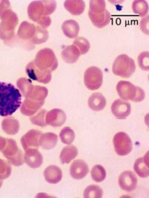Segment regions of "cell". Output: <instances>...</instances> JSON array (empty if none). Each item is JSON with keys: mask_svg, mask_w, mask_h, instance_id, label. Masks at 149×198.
<instances>
[{"mask_svg": "<svg viewBox=\"0 0 149 198\" xmlns=\"http://www.w3.org/2000/svg\"><path fill=\"white\" fill-rule=\"evenodd\" d=\"M22 96L12 84L0 82V116H10L20 107Z\"/></svg>", "mask_w": 149, "mask_h": 198, "instance_id": "1", "label": "cell"}, {"mask_svg": "<svg viewBox=\"0 0 149 198\" xmlns=\"http://www.w3.org/2000/svg\"><path fill=\"white\" fill-rule=\"evenodd\" d=\"M24 160L27 164L33 168L39 167L43 162L42 154L35 149H31L27 152L25 155Z\"/></svg>", "mask_w": 149, "mask_h": 198, "instance_id": "13", "label": "cell"}, {"mask_svg": "<svg viewBox=\"0 0 149 198\" xmlns=\"http://www.w3.org/2000/svg\"><path fill=\"white\" fill-rule=\"evenodd\" d=\"M118 183L123 190L127 192L131 191L134 189L136 186L137 177L132 172L125 171L120 176Z\"/></svg>", "mask_w": 149, "mask_h": 198, "instance_id": "9", "label": "cell"}, {"mask_svg": "<svg viewBox=\"0 0 149 198\" xmlns=\"http://www.w3.org/2000/svg\"><path fill=\"white\" fill-rule=\"evenodd\" d=\"M131 110L129 102L120 99L115 100L111 106L112 112L117 119H126L130 114Z\"/></svg>", "mask_w": 149, "mask_h": 198, "instance_id": "8", "label": "cell"}, {"mask_svg": "<svg viewBox=\"0 0 149 198\" xmlns=\"http://www.w3.org/2000/svg\"><path fill=\"white\" fill-rule=\"evenodd\" d=\"M106 101L105 97L100 93H93L89 98L88 104L90 108L95 111L102 109L105 106Z\"/></svg>", "mask_w": 149, "mask_h": 198, "instance_id": "16", "label": "cell"}, {"mask_svg": "<svg viewBox=\"0 0 149 198\" xmlns=\"http://www.w3.org/2000/svg\"><path fill=\"white\" fill-rule=\"evenodd\" d=\"M35 62L37 66L41 68H54L57 65L54 53L50 49L45 48L38 53Z\"/></svg>", "mask_w": 149, "mask_h": 198, "instance_id": "7", "label": "cell"}, {"mask_svg": "<svg viewBox=\"0 0 149 198\" xmlns=\"http://www.w3.org/2000/svg\"><path fill=\"white\" fill-rule=\"evenodd\" d=\"M36 31L35 26L27 22H23L18 30V35L22 39H28L34 36Z\"/></svg>", "mask_w": 149, "mask_h": 198, "instance_id": "22", "label": "cell"}, {"mask_svg": "<svg viewBox=\"0 0 149 198\" xmlns=\"http://www.w3.org/2000/svg\"><path fill=\"white\" fill-rule=\"evenodd\" d=\"M91 173L93 179L97 182H100L103 181L106 176V172L105 169L100 165L95 166L92 169Z\"/></svg>", "mask_w": 149, "mask_h": 198, "instance_id": "26", "label": "cell"}, {"mask_svg": "<svg viewBox=\"0 0 149 198\" xmlns=\"http://www.w3.org/2000/svg\"><path fill=\"white\" fill-rule=\"evenodd\" d=\"M36 31L33 39L34 43L39 44L44 43L47 40L48 33L47 30L41 27L37 26Z\"/></svg>", "mask_w": 149, "mask_h": 198, "instance_id": "27", "label": "cell"}, {"mask_svg": "<svg viewBox=\"0 0 149 198\" xmlns=\"http://www.w3.org/2000/svg\"><path fill=\"white\" fill-rule=\"evenodd\" d=\"M64 6L66 10L74 15L82 13L85 8V3L82 0H66Z\"/></svg>", "mask_w": 149, "mask_h": 198, "instance_id": "19", "label": "cell"}, {"mask_svg": "<svg viewBox=\"0 0 149 198\" xmlns=\"http://www.w3.org/2000/svg\"><path fill=\"white\" fill-rule=\"evenodd\" d=\"M57 140L58 137L56 135L51 132H47L41 136L40 145L43 149L49 150L55 147Z\"/></svg>", "mask_w": 149, "mask_h": 198, "instance_id": "20", "label": "cell"}, {"mask_svg": "<svg viewBox=\"0 0 149 198\" xmlns=\"http://www.w3.org/2000/svg\"><path fill=\"white\" fill-rule=\"evenodd\" d=\"M88 172V168L86 163L83 160H77L71 164L70 172L72 178L80 179L84 177Z\"/></svg>", "mask_w": 149, "mask_h": 198, "instance_id": "12", "label": "cell"}, {"mask_svg": "<svg viewBox=\"0 0 149 198\" xmlns=\"http://www.w3.org/2000/svg\"><path fill=\"white\" fill-rule=\"evenodd\" d=\"M134 169L139 176L143 178L148 176L149 174L148 152L143 157L139 158L136 160Z\"/></svg>", "mask_w": 149, "mask_h": 198, "instance_id": "14", "label": "cell"}, {"mask_svg": "<svg viewBox=\"0 0 149 198\" xmlns=\"http://www.w3.org/2000/svg\"><path fill=\"white\" fill-rule=\"evenodd\" d=\"M29 18L38 22L45 16V8L43 1H35L31 2L28 8Z\"/></svg>", "mask_w": 149, "mask_h": 198, "instance_id": "11", "label": "cell"}, {"mask_svg": "<svg viewBox=\"0 0 149 198\" xmlns=\"http://www.w3.org/2000/svg\"><path fill=\"white\" fill-rule=\"evenodd\" d=\"M80 54V52L78 47L73 44L67 46L63 50L62 56L66 62L73 63L77 60Z\"/></svg>", "mask_w": 149, "mask_h": 198, "instance_id": "18", "label": "cell"}, {"mask_svg": "<svg viewBox=\"0 0 149 198\" xmlns=\"http://www.w3.org/2000/svg\"><path fill=\"white\" fill-rule=\"evenodd\" d=\"M132 8L135 13L139 14L141 16L145 15L148 12V5L144 0H136L133 3Z\"/></svg>", "mask_w": 149, "mask_h": 198, "instance_id": "24", "label": "cell"}, {"mask_svg": "<svg viewBox=\"0 0 149 198\" xmlns=\"http://www.w3.org/2000/svg\"><path fill=\"white\" fill-rule=\"evenodd\" d=\"M51 22L50 18L47 16L43 17L38 23L40 25L41 27L44 29L50 25Z\"/></svg>", "mask_w": 149, "mask_h": 198, "instance_id": "34", "label": "cell"}, {"mask_svg": "<svg viewBox=\"0 0 149 198\" xmlns=\"http://www.w3.org/2000/svg\"><path fill=\"white\" fill-rule=\"evenodd\" d=\"M59 136L61 141L63 143L70 144L74 141L75 135L74 132L72 129L69 127H66L61 130Z\"/></svg>", "mask_w": 149, "mask_h": 198, "instance_id": "23", "label": "cell"}, {"mask_svg": "<svg viewBox=\"0 0 149 198\" xmlns=\"http://www.w3.org/2000/svg\"><path fill=\"white\" fill-rule=\"evenodd\" d=\"M66 119L65 113L59 109H54L49 111L46 114L45 121L47 124L55 127L62 125Z\"/></svg>", "mask_w": 149, "mask_h": 198, "instance_id": "10", "label": "cell"}, {"mask_svg": "<svg viewBox=\"0 0 149 198\" xmlns=\"http://www.w3.org/2000/svg\"><path fill=\"white\" fill-rule=\"evenodd\" d=\"M148 17V16L147 17H146L142 19L141 20L140 23L141 29L143 32L146 34H148L147 31L148 32V29H147V24H148L149 22H147L148 20H148H147Z\"/></svg>", "mask_w": 149, "mask_h": 198, "instance_id": "35", "label": "cell"}, {"mask_svg": "<svg viewBox=\"0 0 149 198\" xmlns=\"http://www.w3.org/2000/svg\"><path fill=\"white\" fill-rule=\"evenodd\" d=\"M138 63L139 66L144 70H149V53L148 52H144L139 55Z\"/></svg>", "mask_w": 149, "mask_h": 198, "instance_id": "31", "label": "cell"}, {"mask_svg": "<svg viewBox=\"0 0 149 198\" xmlns=\"http://www.w3.org/2000/svg\"><path fill=\"white\" fill-rule=\"evenodd\" d=\"M84 81L86 86L89 89L94 90L99 89L102 83V70L97 67H90L85 72Z\"/></svg>", "mask_w": 149, "mask_h": 198, "instance_id": "5", "label": "cell"}, {"mask_svg": "<svg viewBox=\"0 0 149 198\" xmlns=\"http://www.w3.org/2000/svg\"><path fill=\"white\" fill-rule=\"evenodd\" d=\"M11 172V167L6 161L0 158V179L8 178Z\"/></svg>", "mask_w": 149, "mask_h": 198, "instance_id": "29", "label": "cell"}, {"mask_svg": "<svg viewBox=\"0 0 149 198\" xmlns=\"http://www.w3.org/2000/svg\"><path fill=\"white\" fill-rule=\"evenodd\" d=\"M62 29L64 34L67 37L74 38L78 35L79 27L78 23L73 20L65 21L62 26Z\"/></svg>", "mask_w": 149, "mask_h": 198, "instance_id": "17", "label": "cell"}, {"mask_svg": "<svg viewBox=\"0 0 149 198\" xmlns=\"http://www.w3.org/2000/svg\"><path fill=\"white\" fill-rule=\"evenodd\" d=\"M136 65L134 61L125 54L118 56L115 59L112 71L116 75L124 78L130 77L134 72Z\"/></svg>", "mask_w": 149, "mask_h": 198, "instance_id": "4", "label": "cell"}, {"mask_svg": "<svg viewBox=\"0 0 149 198\" xmlns=\"http://www.w3.org/2000/svg\"><path fill=\"white\" fill-rule=\"evenodd\" d=\"M45 112L43 110L38 113L35 118V123L36 125L40 126H44L47 125L44 119Z\"/></svg>", "mask_w": 149, "mask_h": 198, "instance_id": "33", "label": "cell"}, {"mask_svg": "<svg viewBox=\"0 0 149 198\" xmlns=\"http://www.w3.org/2000/svg\"><path fill=\"white\" fill-rule=\"evenodd\" d=\"M102 195V189L99 186L95 185L88 186L84 192V198H101Z\"/></svg>", "mask_w": 149, "mask_h": 198, "instance_id": "25", "label": "cell"}, {"mask_svg": "<svg viewBox=\"0 0 149 198\" xmlns=\"http://www.w3.org/2000/svg\"><path fill=\"white\" fill-rule=\"evenodd\" d=\"M73 44L78 47L81 54L86 53L89 50L90 47L88 41L86 38L82 37L77 38L74 40Z\"/></svg>", "mask_w": 149, "mask_h": 198, "instance_id": "28", "label": "cell"}, {"mask_svg": "<svg viewBox=\"0 0 149 198\" xmlns=\"http://www.w3.org/2000/svg\"><path fill=\"white\" fill-rule=\"evenodd\" d=\"M43 1L45 6V16H47L55 11L56 7V3L54 0Z\"/></svg>", "mask_w": 149, "mask_h": 198, "instance_id": "32", "label": "cell"}, {"mask_svg": "<svg viewBox=\"0 0 149 198\" xmlns=\"http://www.w3.org/2000/svg\"><path fill=\"white\" fill-rule=\"evenodd\" d=\"M42 135L41 131L34 130L31 132L28 135V144L30 146L38 148L40 145V139Z\"/></svg>", "mask_w": 149, "mask_h": 198, "instance_id": "30", "label": "cell"}, {"mask_svg": "<svg viewBox=\"0 0 149 198\" xmlns=\"http://www.w3.org/2000/svg\"><path fill=\"white\" fill-rule=\"evenodd\" d=\"M2 181L0 179V188L2 185Z\"/></svg>", "mask_w": 149, "mask_h": 198, "instance_id": "36", "label": "cell"}, {"mask_svg": "<svg viewBox=\"0 0 149 198\" xmlns=\"http://www.w3.org/2000/svg\"><path fill=\"white\" fill-rule=\"evenodd\" d=\"M45 179L48 183L56 184L62 178V172L60 168L55 165H50L47 167L44 172Z\"/></svg>", "mask_w": 149, "mask_h": 198, "instance_id": "15", "label": "cell"}, {"mask_svg": "<svg viewBox=\"0 0 149 198\" xmlns=\"http://www.w3.org/2000/svg\"><path fill=\"white\" fill-rule=\"evenodd\" d=\"M116 89L119 96L124 100L139 102L143 100L145 98L144 91L129 81H120L117 84Z\"/></svg>", "mask_w": 149, "mask_h": 198, "instance_id": "3", "label": "cell"}, {"mask_svg": "<svg viewBox=\"0 0 149 198\" xmlns=\"http://www.w3.org/2000/svg\"><path fill=\"white\" fill-rule=\"evenodd\" d=\"M115 150L118 155L123 156L129 154L132 149V141L125 133L120 132L116 133L113 139Z\"/></svg>", "mask_w": 149, "mask_h": 198, "instance_id": "6", "label": "cell"}, {"mask_svg": "<svg viewBox=\"0 0 149 198\" xmlns=\"http://www.w3.org/2000/svg\"><path fill=\"white\" fill-rule=\"evenodd\" d=\"M78 150L76 147L72 145L67 146L62 150L60 156L62 164L68 163L77 155Z\"/></svg>", "mask_w": 149, "mask_h": 198, "instance_id": "21", "label": "cell"}, {"mask_svg": "<svg viewBox=\"0 0 149 198\" xmlns=\"http://www.w3.org/2000/svg\"><path fill=\"white\" fill-rule=\"evenodd\" d=\"M105 6L104 0L90 1L88 16L93 24L98 28L105 26L110 21V14Z\"/></svg>", "mask_w": 149, "mask_h": 198, "instance_id": "2", "label": "cell"}]
</instances>
